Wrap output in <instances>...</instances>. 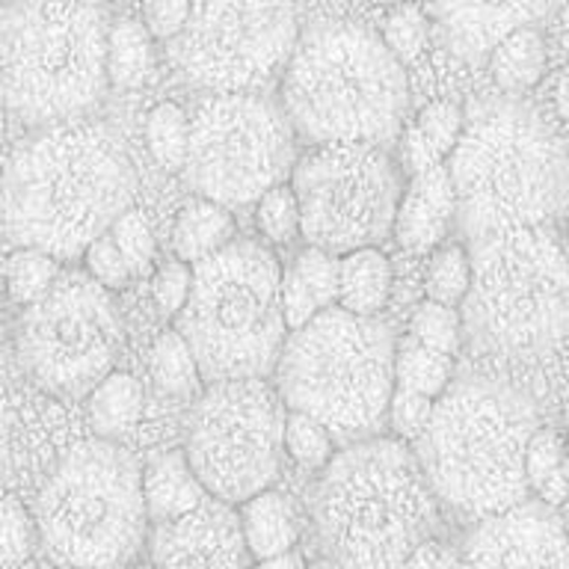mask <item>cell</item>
Returning a JSON list of instances; mask_svg holds the SVG:
<instances>
[{
    "instance_id": "1",
    "label": "cell",
    "mask_w": 569,
    "mask_h": 569,
    "mask_svg": "<svg viewBox=\"0 0 569 569\" xmlns=\"http://www.w3.org/2000/svg\"><path fill=\"white\" fill-rule=\"evenodd\" d=\"M137 169L104 124H53L18 142L0 181V222L16 249L74 261L133 208Z\"/></svg>"
},
{
    "instance_id": "2",
    "label": "cell",
    "mask_w": 569,
    "mask_h": 569,
    "mask_svg": "<svg viewBox=\"0 0 569 569\" xmlns=\"http://www.w3.org/2000/svg\"><path fill=\"white\" fill-rule=\"evenodd\" d=\"M457 222L471 243L542 229L569 204V154L551 124L522 101H496L466 122L445 160Z\"/></svg>"
},
{
    "instance_id": "3",
    "label": "cell",
    "mask_w": 569,
    "mask_h": 569,
    "mask_svg": "<svg viewBox=\"0 0 569 569\" xmlns=\"http://www.w3.org/2000/svg\"><path fill=\"white\" fill-rule=\"evenodd\" d=\"M293 133L318 146H389L403 128L409 80L380 33L320 21L300 36L279 98Z\"/></svg>"
},
{
    "instance_id": "4",
    "label": "cell",
    "mask_w": 569,
    "mask_h": 569,
    "mask_svg": "<svg viewBox=\"0 0 569 569\" xmlns=\"http://www.w3.org/2000/svg\"><path fill=\"white\" fill-rule=\"evenodd\" d=\"M315 525L341 569H403L433 540L439 510L416 451L400 439H365L336 453L320 475Z\"/></svg>"
},
{
    "instance_id": "5",
    "label": "cell",
    "mask_w": 569,
    "mask_h": 569,
    "mask_svg": "<svg viewBox=\"0 0 569 569\" xmlns=\"http://www.w3.org/2000/svg\"><path fill=\"white\" fill-rule=\"evenodd\" d=\"M540 427L528 395L487 377H462L436 400L416 457L436 498L480 522L528 501L525 451Z\"/></svg>"
},
{
    "instance_id": "6",
    "label": "cell",
    "mask_w": 569,
    "mask_h": 569,
    "mask_svg": "<svg viewBox=\"0 0 569 569\" xmlns=\"http://www.w3.org/2000/svg\"><path fill=\"white\" fill-rule=\"evenodd\" d=\"M460 306L471 350L540 362L569 338V247L551 226L478 240Z\"/></svg>"
},
{
    "instance_id": "7",
    "label": "cell",
    "mask_w": 569,
    "mask_h": 569,
    "mask_svg": "<svg viewBox=\"0 0 569 569\" xmlns=\"http://www.w3.org/2000/svg\"><path fill=\"white\" fill-rule=\"evenodd\" d=\"M110 21L96 3L0 7V98L30 128L69 124L104 98Z\"/></svg>"
},
{
    "instance_id": "8",
    "label": "cell",
    "mask_w": 569,
    "mask_h": 569,
    "mask_svg": "<svg viewBox=\"0 0 569 569\" xmlns=\"http://www.w3.org/2000/svg\"><path fill=\"white\" fill-rule=\"evenodd\" d=\"M208 386L264 380L284 350L282 264L258 240L238 238L193 264V288L176 318Z\"/></svg>"
},
{
    "instance_id": "9",
    "label": "cell",
    "mask_w": 569,
    "mask_h": 569,
    "mask_svg": "<svg viewBox=\"0 0 569 569\" xmlns=\"http://www.w3.org/2000/svg\"><path fill=\"white\" fill-rule=\"evenodd\" d=\"M395 332L380 318L327 309L291 332L276 365L291 412L315 418L336 439H373L395 395Z\"/></svg>"
},
{
    "instance_id": "10",
    "label": "cell",
    "mask_w": 569,
    "mask_h": 569,
    "mask_svg": "<svg viewBox=\"0 0 569 569\" xmlns=\"http://www.w3.org/2000/svg\"><path fill=\"white\" fill-rule=\"evenodd\" d=\"M39 540L60 567L119 569L146 537L142 466L110 439L71 448L36 498Z\"/></svg>"
},
{
    "instance_id": "11",
    "label": "cell",
    "mask_w": 569,
    "mask_h": 569,
    "mask_svg": "<svg viewBox=\"0 0 569 569\" xmlns=\"http://www.w3.org/2000/svg\"><path fill=\"white\" fill-rule=\"evenodd\" d=\"M297 167V133L282 104L258 92L211 96L190 119L184 181L222 208L258 202Z\"/></svg>"
},
{
    "instance_id": "12",
    "label": "cell",
    "mask_w": 569,
    "mask_h": 569,
    "mask_svg": "<svg viewBox=\"0 0 569 569\" xmlns=\"http://www.w3.org/2000/svg\"><path fill=\"white\" fill-rule=\"evenodd\" d=\"M291 187L300 202V234L309 247L347 256L380 247L395 234L403 176L382 146H318L297 160Z\"/></svg>"
},
{
    "instance_id": "13",
    "label": "cell",
    "mask_w": 569,
    "mask_h": 569,
    "mask_svg": "<svg viewBox=\"0 0 569 569\" xmlns=\"http://www.w3.org/2000/svg\"><path fill=\"white\" fill-rule=\"evenodd\" d=\"M284 418L282 395L267 380L208 386L184 448L208 498L234 507L270 489L282 466Z\"/></svg>"
},
{
    "instance_id": "14",
    "label": "cell",
    "mask_w": 569,
    "mask_h": 569,
    "mask_svg": "<svg viewBox=\"0 0 569 569\" xmlns=\"http://www.w3.org/2000/svg\"><path fill=\"white\" fill-rule=\"evenodd\" d=\"M124 329L110 291L87 273H62L18 323V356L57 398H89L113 373Z\"/></svg>"
},
{
    "instance_id": "15",
    "label": "cell",
    "mask_w": 569,
    "mask_h": 569,
    "mask_svg": "<svg viewBox=\"0 0 569 569\" xmlns=\"http://www.w3.org/2000/svg\"><path fill=\"white\" fill-rule=\"evenodd\" d=\"M300 42L291 3H193L172 60L193 87L240 96L264 87Z\"/></svg>"
},
{
    "instance_id": "16",
    "label": "cell",
    "mask_w": 569,
    "mask_h": 569,
    "mask_svg": "<svg viewBox=\"0 0 569 569\" xmlns=\"http://www.w3.org/2000/svg\"><path fill=\"white\" fill-rule=\"evenodd\" d=\"M462 569H569L560 510L537 498L480 519L462 542Z\"/></svg>"
},
{
    "instance_id": "17",
    "label": "cell",
    "mask_w": 569,
    "mask_h": 569,
    "mask_svg": "<svg viewBox=\"0 0 569 569\" xmlns=\"http://www.w3.org/2000/svg\"><path fill=\"white\" fill-rule=\"evenodd\" d=\"M151 563L158 569H252L238 513L204 498L184 519L158 525L151 533Z\"/></svg>"
},
{
    "instance_id": "18",
    "label": "cell",
    "mask_w": 569,
    "mask_h": 569,
    "mask_svg": "<svg viewBox=\"0 0 569 569\" xmlns=\"http://www.w3.org/2000/svg\"><path fill=\"white\" fill-rule=\"evenodd\" d=\"M542 12L546 7L533 3H445L427 9V18H436L453 53L478 60L496 51L513 30L531 27Z\"/></svg>"
},
{
    "instance_id": "19",
    "label": "cell",
    "mask_w": 569,
    "mask_h": 569,
    "mask_svg": "<svg viewBox=\"0 0 569 569\" xmlns=\"http://www.w3.org/2000/svg\"><path fill=\"white\" fill-rule=\"evenodd\" d=\"M457 220V196H453L448 167H430L416 172L400 199L395 238L409 252H427L442 243V238Z\"/></svg>"
},
{
    "instance_id": "20",
    "label": "cell",
    "mask_w": 569,
    "mask_h": 569,
    "mask_svg": "<svg viewBox=\"0 0 569 569\" xmlns=\"http://www.w3.org/2000/svg\"><path fill=\"white\" fill-rule=\"evenodd\" d=\"M338 306V258L323 249H302L282 270V311L288 332Z\"/></svg>"
},
{
    "instance_id": "21",
    "label": "cell",
    "mask_w": 569,
    "mask_h": 569,
    "mask_svg": "<svg viewBox=\"0 0 569 569\" xmlns=\"http://www.w3.org/2000/svg\"><path fill=\"white\" fill-rule=\"evenodd\" d=\"M142 496H146V510H149L151 522L169 525L199 510L208 492L190 469L184 448H172V451L151 453L146 460Z\"/></svg>"
},
{
    "instance_id": "22",
    "label": "cell",
    "mask_w": 569,
    "mask_h": 569,
    "mask_svg": "<svg viewBox=\"0 0 569 569\" xmlns=\"http://www.w3.org/2000/svg\"><path fill=\"white\" fill-rule=\"evenodd\" d=\"M391 261L380 247L356 249L338 258V309L356 318H377L389 302Z\"/></svg>"
},
{
    "instance_id": "23",
    "label": "cell",
    "mask_w": 569,
    "mask_h": 569,
    "mask_svg": "<svg viewBox=\"0 0 569 569\" xmlns=\"http://www.w3.org/2000/svg\"><path fill=\"white\" fill-rule=\"evenodd\" d=\"M240 531L247 540V549L252 560L279 558L293 551L300 540V519L297 510L284 496L267 489L261 496L249 498L247 505H240Z\"/></svg>"
},
{
    "instance_id": "24",
    "label": "cell",
    "mask_w": 569,
    "mask_h": 569,
    "mask_svg": "<svg viewBox=\"0 0 569 569\" xmlns=\"http://www.w3.org/2000/svg\"><path fill=\"white\" fill-rule=\"evenodd\" d=\"M234 234H238L234 213L222 204L196 196L178 208L176 222H172V249H176L178 261L193 267L234 243L238 240Z\"/></svg>"
},
{
    "instance_id": "25",
    "label": "cell",
    "mask_w": 569,
    "mask_h": 569,
    "mask_svg": "<svg viewBox=\"0 0 569 569\" xmlns=\"http://www.w3.org/2000/svg\"><path fill=\"white\" fill-rule=\"evenodd\" d=\"M462 128H466V119H462L460 107L451 101H430L418 113V119L407 131V140H403V158H407L412 176L439 167L451 158V151L457 149L462 137Z\"/></svg>"
},
{
    "instance_id": "26",
    "label": "cell",
    "mask_w": 569,
    "mask_h": 569,
    "mask_svg": "<svg viewBox=\"0 0 569 569\" xmlns=\"http://www.w3.org/2000/svg\"><path fill=\"white\" fill-rule=\"evenodd\" d=\"M546 39L537 27H519L489 53V74L507 96H522L546 74Z\"/></svg>"
},
{
    "instance_id": "27",
    "label": "cell",
    "mask_w": 569,
    "mask_h": 569,
    "mask_svg": "<svg viewBox=\"0 0 569 569\" xmlns=\"http://www.w3.org/2000/svg\"><path fill=\"white\" fill-rule=\"evenodd\" d=\"M142 386L140 380L128 371H113L92 395L87 403V418L96 439H110L116 442L119 436L131 433L137 421L142 418Z\"/></svg>"
},
{
    "instance_id": "28",
    "label": "cell",
    "mask_w": 569,
    "mask_h": 569,
    "mask_svg": "<svg viewBox=\"0 0 569 569\" xmlns=\"http://www.w3.org/2000/svg\"><path fill=\"white\" fill-rule=\"evenodd\" d=\"M525 478H528V492L546 507L567 505L569 498V445L567 439L551 430L540 427L528 442L525 451Z\"/></svg>"
},
{
    "instance_id": "29",
    "label": "cell",
    "mask_w": 569,
    "mask_h": 569,
    "mask_svg": "<svg viewBox=\"0 0 569 569\" xmlns=\"http://www.w3.org/2000/svg\"><path fill=\"white\" fill-rule=\"evenodd\" d=\"M154 66L151 33L140 18H119L110 24L107 39V78L110 87L137 89L142 87Z\"/></svg>"
},
{
    "instance_id": "30",
    "label": "cell",
    "mask_w": 569,
    "mask_h": 569,
    "mask_svg": "<svg viewBox=\"0 0 569 569\" xmlns=\"http://www.w3.org/2000/svg\"><path fill=\"white\" fill-rule=\"evenodd\" d=\"M453 382V356L427 350L407 338L395 353V386L416 391L430 400H439Z\"/></svg>"
},
{
    "instance_id": "31",
    "label": "cell",
    "mask_w": 569,
    "mask_h": 569,
    "mask_svg": "<svg viewBox=\"0 0 569 569\" xmlns=\"http://www.w3.org/2000/svg\"><path fill=\"white\" fill-rule=\"evenodd\" d=\"M60 276V261L39 249H12L0 261V282L7 288V297L24 309L42 300Z\"/></svg>"
},
{
    "instance_id": "32",
    "label": "cell",
    "mask_w": 569,
    "mask_h": 569,
    "mask_svg": "<svg viewBox=\"0 0 569 569\" xmlns=\"http://www.w3.org/2000/svg\"><path fill=\"white\" fill-rule=\"evenodd\" d=\"M146 146L151 158L167 172H184L190 151V119L178 104L163 101L146 119Z\"/></svg>"
},
{
    "instance_id": "33",
    "label": "cell",
    "mask_w": 569,
    "mask_h": 569,
    "mask_svg": "<svg viewBox=\"0 0 569 569\" xmlns=\"http://www.w3.org/2000/svg\"><path fill=\"white\" fill-rule=\"evenodd\" d=\"M151 377L167 395H190L202 380L193 350L176 329H167L151 347Z\"/></svg>"
},
{
    "instance_id": "34",
    "label": "cell",
    "mask_w": 569,
    "mask_h": 569,
    "mask_svg": "<svg viewBox=\"0 0 569 569\" xmlns=\"http://www.w3.org/2000/svg\"><path fill=\"white\" fill-rule=\"evenodd\" d=\"M471 288V256L460 243H451V247H442L430 258V267H427L425 276V291L427 300L439 302V306H448V309H457L466 302Z\"/></svg>"
},
{
    "instance_id": "35",
    "label": "cell",
    "mask_w": 569,
    "mask_h": 569,
    "mask_svg": "<svg viewBox=\"0 0 569 569\" xmlns=\"http://www.w3.org/2000/svg\"><path fill=\"white\" fill-rule=\"evenodd\" d=\"M284 451L297 466L309 471H323L336 457V436L315 418L291 412L284 418Z\"/></svg>"
},
{
    "instance_id": "36",
    "label": "cell",
    "mask_w": 569,
    "mask_h": 569,
    "mask_svg": "<svg viewBox=\"0 0 569 569\" xmlns=\"http://www.w3.org/2000/svg\"><path fill=\"white\" fill-rule=\"evenodd\" d=\"M409 338L418 341L427 350H436V353L453 356L460 350L462 341V318L457 309H448V306H439V302L425 300L412 311V320H409Z\"/></svg>"
},
{
    "instance_id": "37",
    "label": "cell",
    "mask_w": 569,
    "mask_h": 569,
    "mask_svg": "<svg viewBox=\"0 0 569 569\" xmlns=\"http://www.w3.org/2000/svg\"><path fill=\"white\" fill-rule=\"evenodd\" d=\"M39 528L16 496L0 498V569L21 567L36 549Z\"/></svg>"
},
{
    "instance_id": "38",
    "label": "cell",
    "mask_w": 569,
    "mask_h": 569,
    "mask_svg": "<svg viewBox=\"0 0 569 569\" xmlns=\"http://www.w3.org/2000/svg\"><path fill=\"white\" fill-rule=\"evenodd\" d=\"M256 226L270 243H291L300 234V202L291 184L273 187L258 199Z\"/></svg>"
},
{
    "instance_id": "39",
    "label": "cell",
    "mask_w": 569,
    "mask_h": 569,
    "mask_svg": "<svg viewBox=\"0 0 569 569\" xmlns=\"http://www.w3.org/2000/svg\"><path fill=\"white\" fill-rule=\"evenodd\" d=\"M427 9L421 7H398L391 9L386 21H382L380 39L391 51V57L407 66L418 60L427 44Z\"/></svg>"
},
{
    "instance_id": "40",
    "label": "cell",
    "mask_w": 569,
    "mask_h": 569,
    "mask_svg": "<svg viewBox=\"0 0 569 569\" xmlns=\"http://www.w3.org/2000/svg\"><path fill=\"white\" fill-rule=\"evenodd\" d=\"M110 234H113L116 247L131 267V273H146L154 261V234H151V226L142 217V211H137V208L124 211L110 229Z\"/></svg>"
},
{
    "instance_id": "41",
    "label": "cell",
    "mask_w": 569,
    "mask_h": 569,
    "mask_svg": "<svg viewBox=\"0 0 569 569\" xmlns=\"http://www.w3.org/2000/svg\"><path fill=\"white\" fill-rule=\"evenodd\" d=\"M83 264H87V276L96 279L104 291H122L124 284L131 282V267L122 258L119 247H116L113 234L107 231L101 238L87 249L83 256Z\"/></svg>"
},
{
    "instance_id": "42",
    "label": "cell",
    "mask_w": 569,
    "mask_h": 569,
    "mask_svg": "<svg viewBox=\"0 0 569 569\" xmlns=\"http://www.w3.org/2000/svg\"><path fill=\"white\" fill-rule=\"evenodd\" d=\"M433 407H436V400L395 386V395H391V403H389L391 430H395L398 436H403V439L418 442L421 433L427 430V425H430V418H433Z\"/></svg>"
},
{
    "instance_id": "43",
    "label": "cell",
    "mask_w": 569,
    "mask_h": 569,
    "mask_svg": "<svg viewBox=\"0 0 569 569\" xmlns=\"http://www.w3.org/2000/svg\"><path fill=\"white\" fill-rule=\"evenodd\" d=\"M190 288H193V267L184 264V261H167L154 273V282H151L154 302L169 318L181 315V309L187 306V297H190Z\"/></svg>"
},
{
    "instance_id": "44",
    "label": "cell",
    "mask_w": 569,
    "mask_h": 569,
    "mask_svg": "<svg viewBox=\"0 0 569 569\" xmlns=\"http://www.w3.org/2000/svg\"><path fill=\"white\" fill-rule=\"evenodd\" d=\"M190 9L193 3L184 0H158V3H146L142 7V24L151 33V39H169L176 42L181 30L190 21Z\"/></svg>"
},
{
    "instance_id": "45",
    "label": "cell",
    "mask_w": 569,
    "mask_h": 569,
    "mask_svg": "<svg viewBox=\"0 0 569 569\" xmlns=\"http://www.w3.org/2000/svg\"><path fill=\"white\" fill-rule=\"evenodd\" d=\"M445 555V546L439 540L421 542L412 555L407 558L403 569H439V560Z\"/></svg>"
},
{
    "instance_id": "46",
    "label": "cell",
    "mask_w": 569,
    "mask_h": 569,
    "mask_svg": "<svg viewBox=\"0 0 569 569\" xmlns=\"http://www.w3.org/2000/svg\"><path fill=\"white\" fill-rule=\"evenodd\" d=\"M9 480V416L7 403L0 398V498L7 496Z\"/></svg>"
},
{
    "instance_id": "47",
    "label": "cell",
    "mask_w": 569,
    "mask_h": 569,
    "mask_svg": "<svg viewBox=\"0 0 569 569\" xmlns=\"http://www.w3.org/2000/svg\"><path fill=\"white\" fill-rule=\"evenodd\" d=\"M555 110L563 122L569 124V66L560 71L558 87H555Z\"/></svg>"
},
{
    "instance_id": "48",
    "label": "cell",
    "mask_w": 569,
    "mask_h": 569,
    "mask_svg": "<svg viewBox=\"0 0 569 569\" xmlns=\"http://www.w3.org/2000/svg\"><path fill=\"white\" fill-rule=\"evenodd\" d=\"M252 569H306V560L297 551H288V555H279V558L258 560Z\"/></svg>"
},
{
    "instance_id": "49",
    "label": "cell",
    "mask_w": 569,
    "mask_h": 569,
    "mask_svg": "<svg viewBox=\"0 0 569 569\" xmlns=\"http://www.w3.org/2000/svg\"><path fill=\"white\" fill-rule=\"evenodd\" d=\"M439 569H462L460 551H453L445 546V555H442V560H439Z\"/></svg>"
},
{
    "instance_id": "50",
    "label": "cell",
    "mask_w": 569,
    "mask_h": 569,
    "mask_svg": "<svg viewBox=\"0 0 569 569\" xmlns=\"http://www.w3.org/2000/svg\"><path fill=\"white\" fill-rule=\"evenodd\" d=\"M560 519H563V528H567V537H569V498H567V505L560 507Z\"/></svg>"
},
{
    "instance_id": "51",
    "label": "cell",
    "mask_w": 569,
    "mask_h": 569,
    "mask_svg": "<svg viewBox=\"0 0 569 569\" xmlns=\"http://www.w3.org/2000/svg\"><path fill=\"white\" fill-rule=\"evenodd\" d=\"M309 569H341V567H336L332 560H320V563H315V567H309Z\"/></svg>"
},
{
    "instance_id": "52",
    "label": "cell",
    "mask_w": 569,
    "mask_h": 569,
    "mask_svg": "<svg viewBox=\"0 0 569 569\" xmlns=\"http://www.w3.org/2000/svg\"><path fill=\"white\" fill-rule=\"evenodd\" d=\"M133 569H158L154 563H142V567H133Z\"/></svg>"
},
{
    "instance_id": "53",
    "label": "cell",
    "mask_w": 569,
    "mask_h": 569,
    "mask_svg": "<svg viewBox=\"0 0 569 569\" xmlns=\"http://www.w3.org/2000/svg\"><path fill=\"white\" fill-rule=\"evenodd\" d=\"M60 569H80V567H60Z\"/></svg>"
},
{
    "instance_id": "54",
    "label": "cell",
    "mask_w": 569,
    "mask_h": 569,
    "mask_svg": "<svg viewBox=\"0 0 569 569\" xmlns=\"http://www.w3.org/2000/svg\"><path fill=\"white\" fill-rule=\"evenodd\" d=\"M567 427H569V416H567Z\"/></svg>"
}]
</instances>
